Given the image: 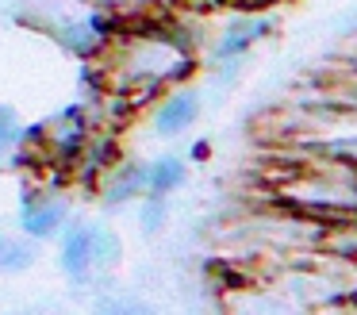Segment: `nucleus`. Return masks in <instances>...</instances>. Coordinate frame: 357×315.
<instances>
[{
	"label": "nucleus",
	"mask_w": 357,
	"mask_h": 315,
	"mask_svg": "<svg viewBox=\"0 0 357 315\" xmlns=\"http://www.w3.org/2000/svg\"><path fill=\"white\" fill-rule=\"evenodd\" d=\"M96 196L104 207H123L146 196V161L139 158H119L96 184Z\"/></svg>",
	"instance_id": "7"
},
{
	"label": "nucleus",
	"mask_w": 357,
	"mask_h": 315,
	"mask_svg": "<svg viewBox=\"0 0 357 315\" xmlns=\"http://www.w3.org/2000/svg\"><path fill=\"white\" fill-rule=\"evenodd\" d=\"M273 204L323 227L357 219V166L346 158H300L273 184Z\"/></svg>",
	"instance_id": "1"
},
{
	"label": "nucleus",
	"mask_w": 357,
	"mask_h": 315,
	"mask_svg": "<svg viewBox=\"0 0 357 315\" xmlns=\"http://www.w3.org/2000/svg\"><path fill=\"white\" fill-rule=\"evenodd\" d=\"M273 31V20L265 12H238L211 43V66H242L250 50Z\"/></svg>",
	"instance_id": "4"
},
{
	"label": "nucleus",
	"mask_w": 357,
	"mask_h": 315,
	"mask_svg": "<svg viewBox=\"0 0 357 315\" xmlns=\"http://www.w3.org/2000/svg\"><path fill=\"white\" fill-rule=\"evenodd\" d=\"M188 177V166L181 154H162V158L146 161V196L169 200V192H177Z\"/></svg>",
	"instance_id": "8"
},
{
	"label": "nucleus",
	"mask_w": 357,
	"mask_h": 315,
	"mask_svg": "<svg viewBox=\"0 0 357 315\" xmlns=\"http://www.w3.org/2000/svg\"><path fill=\"white\" fill-rule=\"evenodd\" d=\"M200 108H204L200 104V92L177 85V89H169V92L158 96L154 112H150V127H154L158 138H177V135H185V131L200 119Z\"/></svg>",
	"instance_id": "6"
},
{
	"label": "nucleus",
	"mask_w": 357,
	"mask_h": 315,
	"mask_svg": "<svg viewBox=\"0 0 357 315\" xmlns=\"http://www.w3.org/2000/svg\"><path fill=\"white\" fill-rule=\"evenodd\" d=\"M35 242L31 238H16V235H0V277L24 273L27 265H35Z\"/></svg>",
	"instance_id": "9"
},
{
	"label": "nucleus",
	"mask_w": 357,
	"mask_h": 315,
	"mask_svg": "<svg viewBox=\"0 0 357 315\" xmlns=\"http://www.w3.org/2000/svg\"><path fill=\"white\" fill-rule=\"evenodd\" d=\"M20 146H24V127H20L16 112L8 104H0V166L8 158H16Z\"/></svg>",
	"instance_id": "10"
},
{
	"label": "nucleus",
	"mask_w": 357,
	"mask_h": 315,
	"mask_svg": "<svg viewBox=\"0 0 357 315\" xmlns=\"http://www.w3.org/2000/svg\"><path fill=\"white\" fill-rule=\"evenodd\" d=\"M96 315H154V307L135 296H104L96 304Z\"/></svg>",
	"instance_id": "11"
},
{
	"label": "nucleus",
	"mask_w": 357,
	"mask_h": 315,
	"mask_svg": "<svg viewBox=\"0 0 357 315\" xmlns=\"http://www.w3.org/2000/svg\"><path fill=\"white\" fill-rule=\"evenodd\" d=\"M70 200L62 196V192H31V196H24V204H20V230H24L27 238H54L62 235L66 227H70Z\"/></svg>",
	"instance_id": "5"
},
{
	"label": "nucleus",
	"mask_w": 357,
	"mask_h": 315,
	"mask_svg": "<svg viewBox=\"0 0 357 315\" xmlns=\"http://www.w3.org/2000/svg\"><path fill=\"white\" fill-rule=\"evenodd\" d=\"M342 92H346V96H354V104H357V66L342 77Z\"/></svg>",
	"instance_id": "15"
},
{
	"label": "nucleus",
	"mask_w": 357,
	"mask_h": 315,
	"mask_svg": "<svg viewBox=\"0 0 357 315\" xmlns=\"http://www.w3.org/2000/svg\"><path fill=\"white\" fill-rule=\"evenodd\" d=\"M119 261V235L108 223L77 219L62 230V246H58V265L73 284H89L93 277L108 273Z\"/></svg>",
	"instance_id": "2"
},
{
	"label": "nucleus",
	"mask_w": 357,
	"mask_h": 315,
	"mask_svg": "<svg viewBox=\"0 0 357 315\" xmlns=\"http://www.w3.org/2000/svg\"><path fill=\"white\" fill-rule=\"evenodd\" d=\"M165 223V200L162 196H142V230L146 235H158Z\"/></svg>",
	"instance_id": "12"
},
{
	"label": "nucleus",
	"mask_w": 357,
	"mask_h": 315,
	"mask_svg": "<svg viewBox=\"0 0 357 315\" xmlns=\"http://www.w3.org/2000/svg\"><path fill=\"white\" fill-rule=\"evenodd\" d=\"M219 304L223 315H311V307L296 300L284 284L257 281V277H231Z\"/></svg>",
	"instance_id": "3"
},
{
	"label": "nucleus",
	"mask_w": 357,
	"mask_h": 315,
	"mask_svg": "<svg viewBox=\"0 0 357 315\" xmlns=\"http://www.w3.org/2000/svg\"><path fill=\"white\" fill-rule=\"evenodd\" d=\"M223 8H234V12H269L277 0H219Z\"/></svg>",
	"instance_id": "13"
},
{
	"label": "nucleus",
	"mask_w": 357,
	"mask_h": 315,
	"mask_svg": "<svg viewBox=\"0 0 357 315\" xmlns=\"http://www.w3.org/2000/svg\"><path fill=\"white\" fill-rule=\"evenodd\" d=\"M334 31H338V35H357V8H349L346 15H338Z\"/></svg>",
	"instance_id": "14"
}]
</instances>
